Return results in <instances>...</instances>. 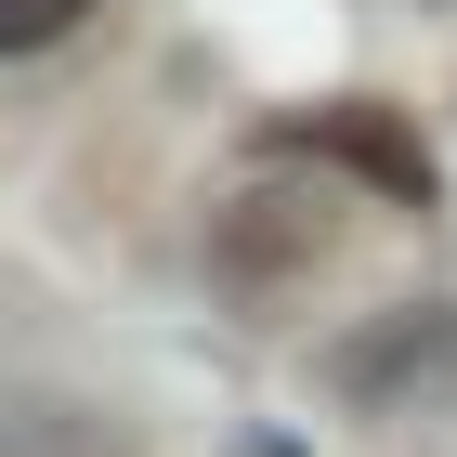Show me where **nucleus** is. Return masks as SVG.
<instances>
[{"label": "nucleus", "mask_w": 457, "mask_h": 457, "mask_svg": "<svg viewBox=\"0 0 457 457\" xmlns=\"http://www.w3.org/2000/svg\"><path fill=\"white\" fill-rule=\"evenodd\" d=\"M327 248H340V210H327L314 183H248L236 210L210 222V275L248 287V301H275V287H314Z\"/></svg>", "instance_id": "f257e3e1"}, {"label": "nucleus", "mask_w": 457, "mask_h": 457, "mask_svg": "<svg viewBox=\"0 0 457 457\" xmlns=\"http://www.w3.org/2000/svg\"><path fill=\"white\" fill-rule=\"evenodd\" d=\"M419 379H457V301H392L353 340H327V392H353V405H392Z\"/></svg>", "instance_id": "f03ea898"}, {"label": "nucleus", "mask_w": 457, "mask_h": 457, "mask_svg": "<svg viewBox=\"0 0 457 457\" xmlns=\"http://www.w3.org/2000/svg\"><path fill=\"white\" fill-rule=\"evenodd\" d=\"M314 157H340L353 183H379L392 210H431V144L405 131L392 105H327L314 118Z\"/></svg>", "instance_id": "7ed1b4c3"}, {"label": "nucleus", "mask_w": 457, "mask_h": 457, "mask_svg": "<svg viewBox=\"0 0 457 457\" xmlns=\"http://www.w3.org/2000/svg\"><path fill=\"white\" fill-rule=\"evenodd\" d=\"M79 13H92V0H0V53H53Z\"/></svg>", "instance_id": "20e7f679"}]
</instances>
